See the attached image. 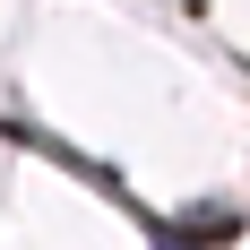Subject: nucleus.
I'll use <instances>...</instances> for the list:
<instances>
[{
    "mask_svg": "<svg viewBox=\"0 0 250 250\" xmlns=\"http://www.w3.org/2000/svg\"><path fill=\"white\" fill-rule=\"evenodd\" d=\"M164 242H190V250H216V242H242V216L233 207H190L164 225Z\"/></svg>",
    "mask_w": 250,
    "mask_h": 250,
    "instance_id": "1",
    "label": "nucleus"
}]
</instances>
